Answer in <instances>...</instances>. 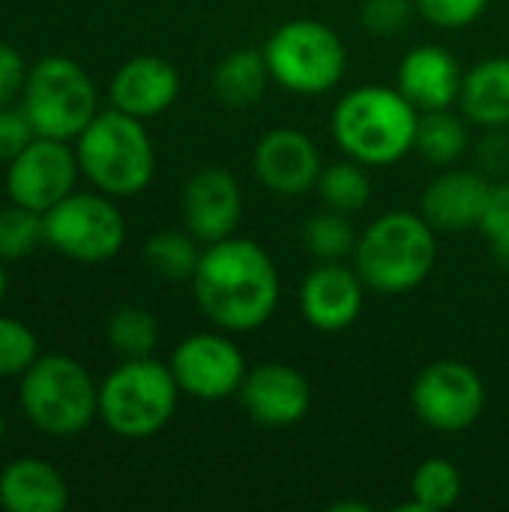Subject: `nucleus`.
I'll return each instance as SVG.
<instances>
[{
  "label": "nucleus",
  "instance_id": "obj_1",
  "mask_svg": "<svg viewBox=\"0 0 509 512\" xmlns=\"http://www.w3.org/2000/svg\"><path fill=\"white\" fill-rule=\"evenodd\" d=\"M192 291L204 318L225 333L261 330L279 306V273L267 249L246 237L207 243Z\"/></svg>",
  "mask_w": 509,
  "mask_h": 512
},
{
  "label": "nucleus",
  "instance_id": "obj_2",
  "mask_svg": "<svg viewBox=\"0 0 509 512\" xmlns=\"http://www.w3.org/2000/svg\"><path fill=\"white\" fill-rule=\"evenodd\" d=\"M420 111L402 96L399 87L363 84L348 90L333 108V138L348 159L366 168L402 162L417 141Z\"/></svg>",
  "mask_w": 509,
  "mask_h": 512
},
{
  "label": "nucleus",
  "instance_id": "obj_3",
  "mask_svg": "<svg viewBox=\"0 0 509 512\" xmlns=\"http://www.w3.org/2000/svg\"><path fill=\"white\" fill-rule=\"evenodd\" d=\"M438 231L423 213L390 210L378 216L354 249V270L366 288L381 294H408L420 288L438 261Z\"/></svg>",
  "mask_w": 509,
  "mask_h": 512
},
{
  "label": "nucleus",
  "instance_id": "obj_4",
  "mask_svg": "<svg viewBox=\"0 0 509 512\" xmlns=\"http://www.w3.org/2000/svg\"><path fill=\"white\" fill-rule=\"evenodd\" d=\"M78 165L108 198H129L150 186L156 150L144 123L117 108L102 111L78 135Z\"/></svg>",
  "mask_w": 509,
  "mask_h": 512
},
{
  "label": "nucleus",
  "instance_id": "obj_5",
  "mask_svg": "<svg viewBox=\"0 0 509 512\" xmlns=\"http://www.w3.org/2000/svg\"><path fill=\"white\" fill-rule=\"evenodd\" d=\"M177 399L180 387L171 366L153 357H132L99 384V417L114 435L141 441L171 423Z\"/></svg>",
  "mask_w": 509,
  "mask_h": 512
},
{
  "label": "nucleus",
  "instance_id": "obj_6",
  "mask_svg": "<svg viewBox=\"0 0 509 512\" xmlns=\"http://www.w3.org/2000/svg\"><path fill=\"white\" fill-rule=\"evenodd\" d=\"M21 411L39 432L69 438L99 417V387L78 360L45 354L21 375Z\"/></svg>",
  "mask_w": 509,
  "mask_h": 512
},
{
  "label": "nucleus",
  "instance_id": "obj_7",
  "mask_svg": "<svg viewBox=\"0 0 509 512\" xmlns=\"http://www.w3.org/2000/svg\"><path fill=\"white\" fill-rule=\"evenodd\" d=\"M270 78L297 96L330 93L348 69V51L339 33L315 18H291L264 42Z\"/></svg>",
  "mask_w": 509,
  "mask_h": 512
},
{
  "label": "nucleus",
  "instance_id": "obj_8",
  "mask_svg": "<svg viewBox=\"0 0 509 512\" xmlns=\"http://www.w3.org/2000/svg\"><path fill=\"white\" fill-rule=\"evenodd\" d=\"M24 114L42 138H78L99 114L93 78L72 57H42L24 81Z\"/></svg>",
  "mask_w": 509,
  "mask_h": 512
},
{
  "label": "nucleus",
  "instance_id": "obj_9",
  "mask_svg": "<svg viewBox=\"0 0 509 512\" xmlns=\"http://www.w3.org/2000/svg\"><path fill=\"white\" fill-rule=\"evenodd\" d=\"M45 243L81 264H102L126 243V222L114 201L69 192L45 213Z\"/></svg>",
  "mask_w": 509,
  "mask_h": 512
},
{
  "label": "nucleus",
  "instance_id": "obj_10",
  "mask_svg": "<svg viewBox=\"0 0 509 512\" xmlns=\"http://www.w3.org/2000/svg\"><path fill=\"white\" fill-rule=\"evenodd\" d=\"M411 405L423 426L456 435L483 417L486 384L477 369L462 360H435L417 375L411 387Z\"/></svg>",
  "mask_w": 509,
  "mask_h": 512
},
{
  "label": "nucleus",
  "instance_id": "obj_11",
  "mask_svg": "<svg viewBox=\"0 0 509 512\" xmlns=\"http://www.w3.org/2000/svg\"><path fill=\"white\" fill-rule=\"evenodd\" d=\"M171 372L183 396L198 402H222L237 396L249 366L234 339L222 333H192L171 354Z\"/></svg>",
  "mask_w": 509,
  "mask_h": 512
},
{
  "label": "nucleus",
  "instance_id": "obj_12",
  "mask_svg": "<svg viewBox=\"0 0 509 512\" xmlns=\"http://www.w3.org/2000/svg\"><path fill=\"white\" fill-rule=\"evenodd\" d=\"M78 168V156L66 147V141L36 135L6 165V195L21 207L48 213L72 192Z\"/></svg>",
  "mask_w": 509,
  "mask_h": 512
},
{
  "label": "nucleus",
  "instance_id": "obj_13",
  "mask_svg": "<svg viewBox=\"0 0 509 512\" xmlns=\"http://www.w3.org/2000/svg\"><path fill=\"white\" fill-rule=\"evenodd\" d=\"M237 399L252 423L264 429L297 426L312 408V384L291 363H258L246 372Z\"/></svg>",
  "mask_w": 509,
  "mask_h": 512
},
{
  "label": "nucleus",
  "instance_id": "obj_14",
  "mask_svg": "<svg viewBox=\"0 0 509 512\" xmlns=\"http://www.w3.org/2000/svg\"><path fill=\"white\" fill-rule=\"evenodd\" d=\"M252 168L261 186L276 195H303L318 186L324 171L318 144L291 126H276L255 144Z\"/></svg>",
  "mask_w": 509,
  "mask_h": 512
},
{
  "label": "nucleus",
  "instance_id": "obj_15",
  "mask_svg": "<svg viewBox=\"0 0 509 512\" xmlns=\"http://www.w3.org/2000/svg\"><path fill=\"white\" fill-rule=\"evenodd\" d=\"M183 222L198 243H216L237 231L243 216V192L231 171L201 168L183 186Z\"/></svg>",
  "mask_w": 509,
  "mask_h": 512
},
{
  "label": "nucleus",
  "instance_id": "obj_16",
  "mask_svg": "<svg viewBox=\"0 0 509 512\" xmlns=\"http://www.w3.org/2000/svg\"><path fill=\"white\" fill-rule=\"evenodd\" d=\"M366 303V282L342 261H321L300 285V315L321 333H342L357 324Z\"/></svg>",
  "mask_w": 509,
  "mask_h": 512
},
{
  "label": "nucleus",
  "instance_id": "obj_17",
  "mask_svg": "<svg viewBox=\"0 0 509 512\" xmlns=\"http://www.w3.org/2000/svg\"><path fill=\"white\" fill-rule=\"evenodd\" d=\"M396 81L402 96L423 114V111L453 108L459 102L465 72L450 48L426 42L402 57Z\"/></svg>",
  "mask_w": 509,
  "mask_h": 512
},
{
  "label": "nucleus",
  "instance_id": "obj_18",
  "mask_svg": "<svg viewBox=\"0 0 509 512\" xmlns=\"http://www.w3.org/2000/svg\"><path fill=\"white\" fill-rule=\"evenodd\" d=\"M177 96L180 75L168 60L156 54H138L126 60L111 78V105L138 120L159 117L177 102Z\"/></svg>",
  "mask_w": 509,
  "mask_h": 512
},
{
  "label": "nucleus",
  "instance_id": "obj_19",
  "mask_svg": "<svg viewBox=\"0 0 509 512\" xmlns=\"http://www.w3.org/2000/svg\"><path fill=\"white\" fill-rule=\"evenodd\" d=\"M492 186L486 174L477 171H444L423 192V216L435 231H471L480 228L483 210L489 204Z\"/></svg>",
  "mask_w": 509,
  "mask_h": 512
},
{
  "label": "nucleus",
  "instance_id": "obj_20",
  "mask_svg": "<svg viewBox=\"0 0 509 512\" xmlns=\"http://www.w3.org/2000/svg\"><path fill=\"white\" fill-rule=\"evenodd\" d=\"M66 504L69 486L45 459L24 456L0 471V507L6 512H60Z\"/></svg>",
  "mask_w": 509,
  "mask_h": 512
},
{
  "label": "nucleus",
  "instance_id": "obj_21",
  "mask_svg": "<svg viewBox=\"0 0 509 512\" xmlns=\"http://www.w3.org/2000/svg\"><path fill=\"white\" fill-rule=\"evenodd\" d=\"M459 105L465 120L483 129L509 126V57H486L465 72Z\"/></svg>",
  "mask_w": 509,
  "mask_h": 512
},
{
  "label": "nucleus",
  "instance_id": "obj_22",
  "mask_svg": "<svg viewBox=\"0 0 509 512\" xmlns=\"http://www.w3.org/2000/svg\"><path fill=\"white\" fill-rule=\"evenodd\" d=\"M270 66L258 48H234L213 69V93L231 111H246L261 102L270 84Z\"/></svg>",
  "mask_w": 509,
  "mask_h": 512
},
{
  "label": "nucleus",
  "instance_id": "obj_23",
  "mask_svg": "<svg viewBox=\"0 0 509 512\" xmlns=\"http://www.w3.org/2000/svg\"><path fill=\"white\" fill-rule=\"evenodd\" d=\"M468 123L453 114L450 108L444 111H423L420 123H417V141L414 150L438 168H450L456 165L465 153H468Z\"/></svg>",
  "mask_w": 509,
  "mask_h": 512
},
{
  "label": "nucleus",
  "instance_id": "obj_24",
  "mask_svg": "<svg viewBox=\"0 0 509 512\" xmlns=\"http://www.w3.org/2000/svg\"><path fill=\"white\" fill-rule=\"evenodd\" d=\"M411 498L414 510L441 512L459 504L462 498V474L459 468L444 456L423 459L411 474Z\"/></svg>",
  "mask_w": 509,
  "mask_h": 512
},
{
  "label": "nucleus",
  "instance_id": "obj_25",
  "mask_svg": "<svg viewBox=\"0 0 509 512\" xmlns=\"http://www.w3.org/2000/svg\"><path fill=\"white\" fill-rule=\"evenodd\" d=\"M318 195L327 204V210H339L348 216L363 210L372 198V180L366 165L357 159L327 165L318 177Z\"/></svg>",
  "mask_w": 509,
  "mask_h": 512
},
{
  "label": "nucleus",
  "instance_id": "obj_26",
  "mask_svg": "<svg viewBox=\"0 0 509 512\" xmlns=\"http://www.w3.org/2000/svg\"><path fill=\"white\" fill-rule=\"evenodd\" d=\"M144 261L165 282H192L198 261H201V249L192 234L162 231L147 240Z\"/></svg>",
  "mask_w": 509,
  "mask_h": 512
},
{
  "label": "nucleus",
  "instance_id": "obj_27",
  "mask_svg": "<svg viewBox=\"0 0 509 512\" xmlns=\"http://www.w3.org/2000/svg\"><path fill=\"white\" fill-rule=\"evenodd\" d=\"M108 342L126 360L150 357L159 345V321L141 306H123L108 318Z\"/></svg>",
  "mask_w": 509,
  "mask_h": 512
},
{
  "label": "nucleus",
  "instance_id": "obj_28",
  "mask_svg": "<svg viewBox=\"0 0 509 512\" xmlns=\"http://www.w3.org/2000/svg\"><path fill=\"white\" fill-rule=\"evenodd\" d=\"M303 246L318 258V261H342L354 255L357 249V234L348 222V213L339 210H324L312 216L303 225Z\"/></svg>",
  "mask_w": 509,
  "mask_h": 512
},
{
  "label": "nucleus",
  "instance_id": "obj_29",
  "mask_svg": "<svg viewBox=\"0 0 509 512\" xmlns=\"http://www.w3.org/2000/svg\"><path fill=\"white\" fill-rule=\"evenodd\" d=\"M39 243H45V213L15 201L0 210V261L27 258Z\"/></svg>",
  "mask_w": 509,
  "mask_h": 512
},
{
  "label": "nucleus",
  "instance_id": "obj_30",
  "mask_svg": "<svg viewBox=\"0 0 509 512\" xmlns=\"http://www.w3.org/2000/svg\"><path fill=\"white\" fill-rule=\"evenodd\" d=\"M39 357V339L36 333L15 318L0 315V378L24 375Z\"/></svg>",
  "mask_w": 509,
  "mask_h": 512
},
{
  "label": "nucleus",
  "instance_id": "obj_31",
  "mask_svg": "<svg viewBox=\"0 0 509 512\" xmlns=\"http://www.w3.org/2000/svg\"><path fill=\"white\" fill-rule=\"evenodd\" d=\"M414 15H417L414 0H363V6H360L363 30L378 39L402 33Z\"/></svg>",
  "mask_w": 509,
  "mask_h": 512
},
{
  "label": "nucleus",
  "instance_id": "obj_32",
  "mask_svg": "<svg viewBox=\"0 0 509 512\" xmlns=\"http://www.w3.org/2000/svg\"><path fill=\"white\" fill-rule=\"evenodd\" d=\"M480 231L492 246V255L509 267V183H495L480 219Z\"/></svg>",
  "mask_w": 509,
  "mask_h": 512
},
{
  "label": "nucleus",
  "instance_id": "obj_33",
  "mask_svg": "<svg viewBox=\"0 0 509 512\" xmlns=\"http://www.w3.org/2000/svg\"><path fill=\"white\" fill-rule=\"evenodd\" d=\"M414 3H417V15H423L429 24L444 30L468 27L489 9V0H414Z\"/></svg>",
  "mask_w": 509,
  "mask_h": 512
},
{
  "label": "nucleus",
  "instance_id": "obj_34",
  "mask_svg": "<svg viewBox=\"0 0 509 512\" xmlns=\"http://www.w3.org/2000/svg\"><path fill=\"white\" fill-rule=\"evenodd\" d=\"M36 138V129L30 123V117L15 108H0V162H12L30 141Z\"/></svg>",
  "mask_w": 509,
  "mask_h": 512
},
{
  "label": "nucleus",
  "instance_id": "obj_35",
  "mask_svg": "<svg viewBox=\"0 0 509 512\" xmlns=\"http://www.w3.org/2000/svg\"><path fill=\"white\" fill-rule=\"evenodd\" d=\"M24 81H27V69L21 51L0 42V108L9 105L18 93H24Z\"/></svg>",
  "mask_w": 509,
  "mask_h": 512
},
{
  "label": "nucleus",
  "instance_id": "obj_36",
  "mask_svg": "<svg viewBox=\"0 0 509 512\" xmlns=\"http://www.w3.org/2000/svg\"><path fill=\"white\" fill-rule=\"evenodd\" d=\"M3 294H6V273H3V264H0V303H3Z\"/></svg>",
  "mask_w": 509,
  "mask_h": 512
},
{
  "label": "nucleus",
  "instance_id": "obj_37",
  "mask_svg": "<svg viewBox=\"0 0 509 512\" xmlns=\"http://www.w3.org/2000/svg\"><path fill=\"white\" fill-rule=\"evenodd\" d=\"M3 435H6V420H3V414H0V444H3Z\"/></svg>",
  "mask_w": 509,
  "mask_h": 512
}]
</instances>
